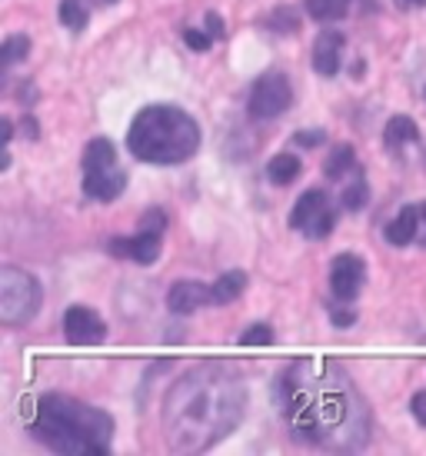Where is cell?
<instances>
[{
  "label": "cell",
  "mask_w": 426,
  "mask_h": 456,
  "mask_svg": "<svg viewBox=\"0 0 426 456\" xmlns=\"http://www.w3.org/2000/svg\"><path fill=\"white\" fill-rule=\"evenodd\" d=\"M203 27H207V34H210L213 40H220V37H226V27H224V17L220 13H207L203 17Z\"/></svg>",
  "instance_id": "cell-28"
},
{
  "label": "cell",
  "mask_w": 426,
  "mask_h": 456,
  "mask_svg": "<svg viewBox=\"0 0 426 456\" xmlns=\"http://www.w3.org/2000/svg\"><path fill=\"white\" fill-rule=\"evenodd\" d=\"M333 224H337V210L326 203V207H320V210H316V214L307 220V227H303L300 233L307 237V240H324L326 233L333 230Z\"/></svg>",
  "instance_id": "cell-21"
},
{
  "label": "cell",
  "mask_w": 426,
  "mask_h": 456,
  "mask_svg": "<svg viewBox=\"0 0 426 456\" xmlns=\"http://www.w3.org/2000/svg\"><path fill=\"white\" fill-rule=\"evenodd\" d=\"M416 240L426 247V203H420V237H416Z\"/></svg>",
  "instance_id": "cell-35"
},
{
  "label": "cell",
  "mask_w": 426,
  "mask_h": 456,
  "mask_svg": "<svg viewBox=\"0 0 426 456\" xmlns=\"http://www.w3.org/2000/svg\"><path fill=\"white\" fill-rule=\"evenodd\" d=\"M326 203H330V197H326V193L320 191V187H310V191L303 193L300 200L293 203V214H290V227H293V230H303V227H307V220H310V216H314L316 210H320V207H326Z\"/></svg>",
  "instance_id": "cell-16"
},
{
  "label": "cell",
  "mask_w": 426,
  "mask_h": 456,
  "mask_svg": "<svg viewBox=\"0 0 426 456\" xmlns=\"http://www.w3.org/2000/svg\"><path fill=\"white\" fill-rule=\"evenodd\" d=\"M300 157L297 153H274L270 160H266V177H270V183H276V187H287V183H293V180L300 177Z\"/></svg>",
  "instance_id": "cell-14"
},
{
  "label": "cell",
  "mask_w": 426,
  "mask_h": 456,
  "mask_svg": "<svg viewBox=\"0 0 426 456\" xmlns=\"http://www.w3.org/2000/svg\"><path fill=\"white\" fill-rule=\"evenodd\" d=\"M80 164H84V174H87V170H107V167L117 164V151H113V143L107 137H97L87 143Z\"/></svg>",
  "instance_id": "cell-18"
},
{
  "label": "cell",
  "mask_w": 426,
  "mask_h": 456,
  "mask_svg": "<svg viewBox=\"0 0 426 456\" xmlns=\"http://www.w3.org/2000/svg\"><path fill=\"white\" fill-rule=\"evenodd\" d=\"M274 343V330L266 323H253L250 330L240 333V346H270Z\"/></svg>",
  "instance_id": "cell-25"
},
{
  "label": "cell",
  "mask_w": 426,
  "mask_h": 456,
  "mask_svg": "<svg viewBox=\"0 0 426 456\" xmlns=\"http://www.w3.org/2000/svg\"><path fill=\"white\" fill-rule=\"evenodd\" d=\"M90 20V11L84 0H61V24L70 30H84Z\"/></svg>",
  "instance_id": "cell-24"
},
{
  "label": "cell",
  "mask_w": 426,
  "mask_h": 456,
  "mask_svg": "<svg viewBox=\"0 0 426 456\" xmlns=\"http://www.w3.org/2000/svg\"><path fill=\"white\" fill-rule=\"evenodd\" d=\"M184 44H187L190 51L203 53V51H210L213 37H210V34H203V30H193V27H187V30H184Z\"/></svg>",
  "instance_id": "cell-27"
},
{
  "label": "cell",
  "mask_w": 426,
  "mask_h": 456,
  "mask_svg": "<svg viewBox=\"0 0 426 456\" xmlns=\"http://www.w3.org/2000/svg\"><path fill=\"white\" fill-rule=\"evenodd\" d=\"M366 197H370V191H366V180H364V174H356V177L343 187V193H340V203H343V210H347V214H356V210H364V207H366Z\"/></svg>",
  "instance_id": "cell-22"
},
{
  "label": "cell",
  "mask_w": 426,
  "mask_h": 456,
  "mask_svg": "<svg viewBox=\"0 0 426 456\" xmlns=\"http://www.w3.org/2000/svg\"><path fill=\"white\" fill-rule=\"evenodd\" d=\"M270 27H274V30H280V34L297 30V27H300V20H297V11H293V7H280V11L270 17Z\"/></svg>",
  "instance_id": "cell-26"
},
{
  "label": "cell",
  "mask_w": 426,
  "mask_h": 456,
  "mask_svg": "<svg viewBox=\"0 0 426 456\" xmlns=\"http://www.w3.org/2000/svg\"><path fill=\"white\" fill-rule=\"evenodd\" d=\"M410 406H414V417L420 419V423H423V427H426V390L416 393V396H414V403H410Z\"/></svg>",
  "instance_id": "cell-31"
},
{
  "label": "cell",
  "mask_w": 426,
  "mask_h": 456,
  "mask_svg": "<svg viewBox=\"0 0 426 456\" xmlns=\"http://www.w3.org/2000/svg\"><path fill=\"white\" fill-rule=\"evenodd\" d=\"M7 167H11V153L4 151V153H0V170H7Z\"/></svg>",
  "instance_id": "cell-37"
},
{
  "label": "cell",
  "mask_w": 426,
  "mask_h": 456,
  "mask_svg": "<svg viewBox=\"0 0 426 456\" xmlns=\"http://www.w3.org/2000/svg\"><path fill=\"white\" fill-rule=\"evenodd\" d=\"M0 140H4V147H7V143L13 140V124H11V117H4V120H0Z\"/></svg>",
  "instance_id": "cell-33"
},
{
  "label": "cell",
  "mask_w": 426,
  "mask_h": 456,
  "mask_svg": "<svg viewBox=\"0 0 426 456\" xmlns=\"http://www.w3.org/2000/svg\"><path fill=\"white\" fill-rule=\"evenodd\" d=\"M423 97H426V87H423Z\"/></svg>",
  "instance_id": "cell-39"
},
{
  "label": "cell",
  "mask_w": 426,
  "mask_h": 456,
  "mask_svg": "<svg viewBox=\"0 0 426 456\" xmlns=\"http://www.w3.org/2000/svg\"><path fill=\"white\" fill-rule=\"evenodd\" d=\"M207 304H213V293L201 280H176L174 287L167 290V306L180 317H187V314H193V310H201Z\"/></svg>",
  "instance_id": "cell-10"
},
{
  "label": "cell",
  "mask_w": 426,
  "mask_h": 456,
  "mask_svg": "<svg viewBox=\"0 0 426 456\" xmlns=\"http://www.w3.org/2000/svg\"><path fill=\"white\" fill-rule=\"evenodd\" d=\"M111 254L137 260V264H153L160 256V233L157 230H140L137 237H113Z\"/></svg>",
  "instance_id": "cell-9"
},
{
  "label": "cell",
  "mask_w": 426,
  "mask_h": 456,
  "mask_svg": "<svg viewBox=\"0 0 426 456\" xmlns=\"http://www.w3.org/2000/svg\"><path fill=\"white\" fill-rule=\"evenodd\" d=\"M63 337L70 346H101L107 340V320L90 306H70L63 314Z\"/></svg>",
  "instance_id": "cell-7"
},
{
  "label": "cell",
  "mask_w": 426,
  "mask_h": 456,
  "mask_svg": "<svg viewBox=\"0 0 426 456\" xmlns=\"http://www.w3.org/2000/svg\"><path fill=\"white\" fill-rule=\"evenodd\" d=\"M247 290V273L243 270H230V273H224V277L217 280L210 287V293H213V304H233L240 293Z\"/></svg>",
  "instance_id": "cell-17"
},
{
  "label": "cell",
  "mask_w": 426,
  "mask_h": 456,
  "mask_svg": "<svg viewBox=\"0 0 426 456\" xmlns=\"http://www.w3.org/2000/svg\"><path fill=\"white\" fill-rule=\"evenodd\" d=\"M247 413V387L226 367H197L163 396V433L176 453H203L226 440Z\"/></svg>",
  "instance_id": "cell-2"
},
{
  "label": "cell",
  "mask_w": 426,
  "mask_h": 456,
  "mask_svg": "<svg viewBox=\"0 0 426 456\" xmlns=\"http://www.w3.org/2000/svg\"><path fill=\"white\" fill-rule=\"evenodd\" d=\"M124 187H127V174L117 164L107 167V170H87L84 174V191L94 200H103V203L117 200L124 193Z\"/></svg>",
  "instance_id": "cell-12"
},
{
  "label": "cell",
  "mask_w": 426,
  "mask_h": 456,
  "mask_svg": "<svg viewBox=\"0 0 426 456\" xmlns=\"http://www.w3.org/2000/svg\"><path fill=\"white\" fill-rule=\"evenodd\" d=\"M314 363H293L274 383L276 406L283 410L293 423V433L316 446H364L360 430L366 436L370 417H366L364 400L356 396L350 377L340 373H310Z\"/></svg>",
  "instance_id": "cell-1"
},
{
  "label": "cell",
  "mask_w": 426,
  "mask_h": 456,
  "mask_svg": "<svg viewBox=\"0 0 426 456\" xmlns=\"http://www.w3.org/2000/svg\"><path fill=\"white\" fill-rule=\"evenodd\" d=\"M350 11H353V0H307V13L314 17L316 24L343 20Z\"/></svg>",
  "instance_id": "cell-19"
},
{
  "label": "cell",
  "mask_w": 426,
  "mask_h": 456,
  "mask_svg": "<svg viewBox=\"0 0 426 456\" xmlns=\"http://www.w3.org/2000/svg\"><path fill=\"white\" fill-rule=\"evenodd\" d=\"M400 7H426V0H397Z\"/></svg>",
  "instance_id": "cell-36"
},
{
  "label": "cell",
  "mask_w": 426,
  "mask_h": 456,
  "mask_svg": "<svg viewBox=\"0 0 426 456\" xmlns=\"http://www.w3.org/2000/svg\"><path fill=\"white\" fill-rule=\"evenodd\" d=\"M44 290H40L37 277H30L20 266H4L0 270V320L7 327L17 323H30L37 317Z\"/></svg>",
  "instance_id": "cell-5"
},
{
  "label": "cell",
  "mask_w": 426,
  "mask_h": 456,
  "mask_svg": "<svg viewBox=\"0 0 426 456\" xmlns=\"http://www.w3.org/2000/svg\"><path fill=\"white\" fill-rule=\"evenodd\" d=\"M353 167H356V151H353L350 143H340L337 151L330 153V160H326V177H330V180H343L353 170Z\"/></svg>",
  "instance_id": "cell-20"
},
{
  "label": "cell",
  "mask_w": 426,
  "mask_h": 456,
  "mask_svg": "<svg viewBox=\"0 0 426 456\" xmlns=\"http://www.w3.org/2000/svg\"><path fill=\"white\" fill-rule=\"evenodd\" d=\"M290 101H293V90H290L287 77L264 74L253 84L247 107H250V117H257V120H274V117H280L287 110Z\"/></svg>",
  "instance_id": "cell-6"
},
{
  "label": "cell",
  "mask_w": 426,
  "mask_h": 456,
  "mask_svg": "<svg viewBox=\"0 0 426 456\" xmlns=\"http://www.w3.org/2000/svg\"><path fill=\"white\" fill-rule=\"evenodd\" d=\"M130 153L143 164L174 167L190 160L201 147V127L197 120L174 103H153L143 107L127 134Z\"/></svg>",
  "instance_id": "cell-4"
},
{
  "label": "cell",
  "mask_w": 426,
  "mask_h": 456,
  "mask_svg": "<svg viewBox=\"0 0 426 456\" xmlns=\"http://www.w3.org/2000/svg\"><path fill=\"white\" fill-rule=\"evenodd\" d=\"M387 240L393 247H406V243H414L420 237V207H403L400 214L393 216L387 224Z\"/></svg>",
  "instance_id": "cell-13"
},
{
  "label": "cell",
  "mask_w": 426,
  "mask_h": 456,
  "mask_svg": "<svg viewBox=\"0 0 426 456\" xmlns=\"http://www.w3.org/2000/svg\"><path fill=\"white\" fill-rule=\"evenodd\" d=\"M30 430L44 446L57 453H87L101 456L111 450L113 440V419L97 410L74 400L51 393L37 403V413L30 419Z\"/></svg>",
  "instance_id": "cell-3"
},
{
  "label": "cell",
  "mask_w": 426,
  "mask_h": 456,
  "mask_svg": "<svg viewBox=\"0 0 426 456\" xmlns=\"http://www.w3.org/2000/svg\"><path fill=\"white\" fill-rule=\"evenodd\" d=\"M356 323V314L353 310H337L333 314V327H353Z\"/></svg>",
  "instance_id": "cell-32"
},
{
  "label": "cell",
  "mask_w": 426,
  "mask_h": 456,
  "mask_svg": "<svg viewBox=\"0 0 426 456\" xmlns=\"http://www.w3.org/2000/svg\"><path fill=\"white\" fill-rule=\"evenodd\" d=\"M163 227H167L163 210H151V214L143 216V224H140V230H157V233H163Z\"/></svg>",
  "instance_id": "cell-30"
},
{
  "label": "cell",
  "mask_w": 426,
  "mask_h": 456,
  "mask_svg": "<svg viewBox=\"0 0 426 456\" xmlns=\"http://www.w3.org/2000/svg\"><path fill=\"white\" fill-rule=\"evenodd\" d=\"M343 47H347V37L340 30H324L314 44V70L320 77H337L340 67H343Z\"/></svg>",
  "instance_id": "cell-11"
},
{
  "label": "cell",
  "mask_w": 426,
  "mask_h": 456,
  "mask_svg": "<svg viewBox=\"0 0 426 456\" xmlns=\"http://www.w3.org/2000/svg\"><path fill=\"white\" fill-rule=\"evenodd\" d=\"M101 4H117V0H101Z\"/></svg>",
  "instance_id": "cell-38"
},
{
  "label": "cell",
  "mask_w": 426,
  "mask_h": 456,
  "mask_svg": "<svg viewBox=\"0 0 426 456\" xmlns=\"http://www.w3.org/2000/svg\"><path fill=\"white\" fill-rule=\"evenodd\" d=\"M366 283V260L356 254H340L330 264V293L337 300H356Z\"/></svg>",
  "instance_id": "cell-8"
},
{
  "label": "cell",
  "mask_w": 426,
  "mask_h": 456,
  "mask_svg": "<svg viewBox=\"0 0 426 456\" xmlns=\"http://www.w3.org/2000/svg\"><path fill=\"white\" fill-rule=\"evenodd\" d=\"M20 127H24V137H30V140L40 137V134H37V120H34V117H24V124H20Z\"/></svg>",
  "instance_id": "cell-34"
},
{
  "label": "cell",
  "mask_w": 426,
  "mask_h": 456,
  "mask_svg": "<svg viewBox=\"0 0 426 456\" xmlns=\"http://www.w3.org/2000/svg\"><path fill=\"white\" fill-rule=\"evenodd\" d=\"M27 53H30V37L27 34H13V37L4 40V47H0V64L4 67H13L27 61Z\"/></svg>",
  "instance_id": "cell-23"
},
{
  "label": "cell",
  "mask_w": 426,
  "mask_h": 456,
  "mask_svg": "<svg viewBox=\"0 0 426 456\" xmlns=\"http://www.w3.org/2000/svg\"><path fill=\"white\" fill-rule=\"evenodd\" d=\"M383 140H387L389 151H400V147H406V143H416L420 140V127H416L414 117H389L387 130H383Z\"/></svg>",
  "instance_id": "cell-15"
},
{
  "label": "cell",
  "mask_w": 426,
  "mask_h": 456,
  "mask_svg": "<svg viewBox=\"0 0 426 456\" xmlns=\"http://www.w3.org/2000/svg\"><path fill=\"white\" fill-rule=\"evenodd\" d=\"M293 140H297L300 147H320V143L326 140V134H324V130H300Z\"/></svg>",
  "instance_id": "cell-29"
}]
</instances>
